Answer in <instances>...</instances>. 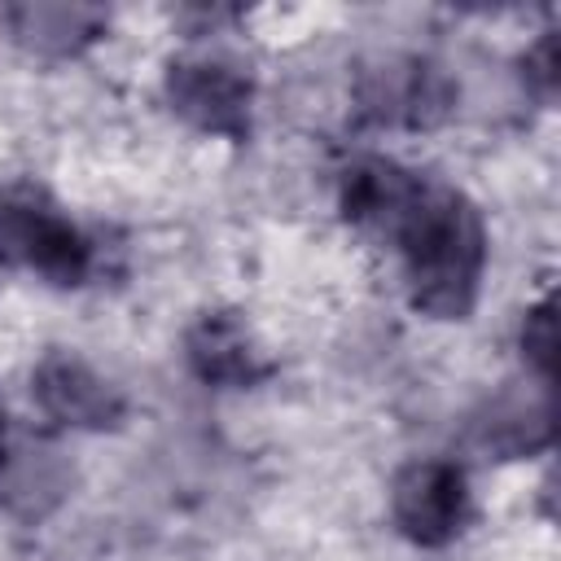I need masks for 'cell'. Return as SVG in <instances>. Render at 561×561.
Instances as JSON below:
<instances>
[{
    "instance_id": "6da1fadb",
    "label": "cell",
    "mask_w": 561,
    "mask_h": 561,
    "mask_svg": "<svg viewBox=\"0 0 561 561\" xmlns=\"http://www.w3.org/2000/svg\"><path fill=\"white\" fill-rule=\"evenodd\" d=\"M381 237L394 241L408 302L430 320H465L486 272L482 210L451 184L416 175Z\"/></svg>"
},
{
    "instance_id": "7a4b0ae2",
    "label": "cell",
    "mask_w": 561,
    "mask_h": 561,
    "mask_svg": "<svg viewBox=\"0 0 561 561\" xmlns=\"http://www.w3.org/2000/svg\"><path fill=\"white\" fill-rule=\"evenodd\" d=\"M0 267L35 272L53 285H79L92 272V241L44 193L0 188Z\"/></svg>"
},
{
    "instance_id": "3957f363",
    "label": "cell",
    "mask_w": 561,
    "mask_h": 561,
    "mask_svg": "<svg viewBox=\"0 0 561 561\" xmlns=\"http://www.w3.org/2000/svg\"><path fill=\"white\" fill-rule=\"evenodd\" d=\"M167 105L197 131L219 140H250L254 83L237 61L224 57H171L162 75Z\"/></svg>"
},
{
    "instance_id": "277c9868",
    "label": "cell",
    "mask_w": 561,
    "mask_h": 561,
    "mask_svg": "<svg viewBox=\"0 0 561 561\" xmlns=\"http://www.w3.org/2000/svg\"><path fill=\"white\" fill-rule=\"evenodd\" d=\"M390 517L416 548L451 543L469 522V478L456 460L421 456L390 478Z\"/></svg>"
},
{
    "instance_id": "5b68a950",
    "label": "cell",
    "mask_w": 561,
    "mask_h": 561,
    "mask_svg": "<svg viewBox=\"0 0 561 561\" xmlns=\"http://www.w3.org/2000/svg\"><path fill=\"white\" fill-rule=\"evenodd\" d=\"M31 394L39 412L66 430H114L127 416L123 390L110 377H101L83 355L61 346L44 351L31 368Z\"/></svg>"
},
{
    "instance_id": "8992f818",
    "label": "cell",
    "mask_w": 561,
    "mask_h": 561,
    "mask_svg": "<svg viewBox=\"0 0 561 561\" xmlns=\"http://www.w3.org/2000/svg\"><path fill=\"white\" fill-rule=\"evenodd\" d=\"M359 110L386 127H434L451 110V83L425 57H381L359 79Z\"/></svg>"
},
{
    "instance_id": "52a82bcc",
    "label": "cell",
    "mask_w": 561,
    "mask_h": 561,
    "mask_svg": "<svg viewBox=\"0 0 561 561\" xmlns=\"http://www.w3.org/2000/svg\"><path fill=\"white\" fill-rule=\"evenodd\" d=\"M184 359L206 386H259L272 364L237 311H202L184 333Z\"/></svg>"
},
{
    "instance_id": "ba28073f",
    "label": "cell",
    "mask_w": 561,
    "mask_h": 561,
    "mask_svg": "<svg viewBox=\"0 0 561 561\" xmlns=\"http://www.w3.org/2000/svg\"><path fill=\"white\" fill-rule=\"evenodd\" d=\"M0 18H4L13 44H22L26 53H39V57H75L88 44H96L110 26L105 9L70 4V0H26V4H9Z\"/></svg>"
},
{
    "instance_id": "9c48e42d",
    "label": "cell",
    "mask_w": 561,
    "mask_h": 561,
    "mask_svg": "<svg viewBox=\"0 0 561 561\" xmlns=\"http://www.w3.org/2000/svg\"><path fill=\"white\" fill-rule=\"evenodd\" d=\"M473 443L491 456H526L552 443V381H535L526 390H504L473 421Z\"/></svg>"
},
{
    "instance_id": "30bf717a",
    "label": "cell",
    "mask_w": 561,
    "mask_h": 561,
    "mask_svg": "<svg viewBox=\"0 0 561 561\" xmlns=\"http://www.w3.org/2000/svg\"><path fill=\"white\" fill-rule=\"evenodd\" d=\"M412 184H416V171H408L403 162L381 153H359L337 175V210L346 224L381 232L390 215L403 206V197L412 193Z\"/></svg>"
},
{
    "instance_id": "8fae6325",
    "label": "cell",
    "mask_w": 561,
    "mask_h": 561,
    "mask_svg": "<svg viewBox=\"0 0 561 561\" xmlns=\"http://www.w3.org/2000/svg\"><path fill=\"white\" fill-rule=\"evenodd\" d=\"M522 355H526V368H535L539 381H552V351H557V316H552V294L539 298L535 307H526L522 316Z\"/></svg>"
},
{
    "instance_id": "7c38bea8",
    "label": "cell",
    "mask_w": 561,
    "mask_h": 561,
    "mask_svg": "<svg viewBox=\"0 0 561 561\" xmlns=\"http://www.w3.org/2000/svg\"><path fill=\"white\" fill-rule=\"evenodd\" d=\"M522 70H526V83H530L543 101H552V92H557V31H543V35L535 39V48H526Z\"/></svg>"
},
{
    "instance_id": "4fadbf2b",
    "label": "cell",
    "mask_w": 561,
    "mask_h": 561,
    "mask_svg": "<svg viewBox=\"0 0 561 561\" xmlns=\"http://www.w3.org/2000/svg\"><path fill=\"white\" fill-rule=\"evenodd\" d=\"M0 465H4V408H0Z\"/></svg>"
}]
</instances>
